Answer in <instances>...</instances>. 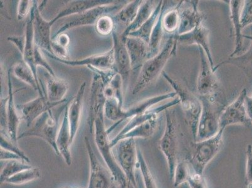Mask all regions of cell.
<instances>
[{
  "mask_svg": "<svg viewBox=\"0 0 252 188\" xmlns=\"http://www.w3.org/2000/svg\"><path fill=\"white\" fill-rule=\"evenodd\" d=\"M138 166L140 168L144 188H158L157 183L140 150H138Z\"/></svg>",
  "mask_w": 252,
  "mask_h": 188,
  "instance_id": "cell-39",
  "label": "cell"
},
{
  "mask_svg": "<svg viewBox=\"0 0 252 188\" xmlns=\"http://www.w3.org/2000/svg\"><path fill=\"white\" fill-rule=\"evenodd\" d=\"M209 36V30L203 24L199 25L189 33L183 34V35H173L178 43L180 44L187 46L196 45L198 47L202 48L211 66L214 69L215 64L210 49Z\"/></svg>",
  "mask_w": 252,
  "mask_h": 188,
  "instance_id": "cell-17",
  "label": "cell"
},
{
  "mask_svg": "<svg viewBox=\"0 0 252 188\" xmlns=\"http://www.w3.org/2000/svg\"><path fill=\"white\" fill-rule=\"evenodd\" d=\"M162 75L173 89L176 96L180 98V104L182 105L183 111L184 112L186 122L195 141L202 110L200 98L197 97L189 89L181 84L180 82L174 79L164 71L162 73Z\"/></svg>",
  "mask_w": 252,
  "mask_h": 188,
  "instance_id": "cell-2",
  "label": "cell"
},
{
  "mask_svg": "<svg viewBox=\"0 0 252 188\" xmlns=\"http://www.w3.org/2000/svg\"><path fill=\"white\" fill-rule=\"evenodd\" d=\"M228 2L230 11V17L231 21L232 22L235 35V49L230 56V57H233L241 54L243 49L244 35L242 34L241 11L244 1L232 0V1Z\"/></svg>",
  "mask_w": 252,
  "mask_h": 188,
  "instance_id": "cell-25",
  "label": "cell"
},
{
  "mask_svg": "<svg viewBox=\"0 0 252 188\" xmlns=\"http://www.w3.org/2000/svg\"><path fill=\"white\" fill-rule=\"evenodd\" d=\"M189 2L190 4L189 8L180 10V25L176 35L189 33L199 25L203 24V20H205V15L198 10L199 1Z\"/></svg>",
  "mask_w": 252,
  "mask_h": 188,
  "instance_id": "cell-22",
  "label": "cell"
},
{
  "mask_svg": "<svg viewBox=\"0 0 252 188\" xmlns=\"http://www.w3.org/2000/svg\"><path fill=\"white\" fill-rule=\"evenodd\" d=\"M224 131V129H220L211 138L194 142L187 159L194 173L203 174L206 167L221 150Z\"/></svg>",
  "mask_w": 252,
  "mask_h": 188,
  "instance_id": "cell-4",
  "label": "cell"
},
{
  "mask_svg": "<svg viewBox=\"0 0 252 188\" xmlns=\"http://www.w3.org/2000/svg\"><path fill=\"white\" fill-rule=\"evenodd\" d=\"M86 82H84L80 86L76 95L67 104V115L70 131V143L72 144L76 136L81 123L82 107Z\"/></svg>",
  "mask_w": 252,
  "mask_h": 188,
  "instance_id": "cell-19",
  "label": "cell"
},
{
  "mask_svg": "<svg viewBox=\"0 0 252 188\" xmlns=\"http://www.w3.org/2000/svg\"><path fill=\"white\" fill-rule=\"evenodd\" d=\"M200 52V68L197 78L196 90L199 97L210 100L221 98V91L215 72L211 66L209 61L202 48L198 47Z\"/></svg>",
  "mask_w": 252,
  "mask_h": 188,
  "instance_id": "cell-9",
  "label": "cell"
},
{
  "mask_svg": "<svg viewBox=\"0 0 252 188\" xmlns=\"http://www.w3.org/2000/svg\"><path fill=\"white\" fill-rule=\"evenodd\" d=\"M84 141L90 164L88 188H119L108 167H105L98 159L88 137H85Z\"/></svg>",
  "mask_w": 252,
  "mask_h": 188,
  "instance_id": "cell-10",
  "label": "cell"
},
{
  "mask_svg": "<svg viewBox=\"0 0 252 188\" xmlns=\"http://www.w3.org/2000/svg\"><path fill=\"white\" fill-rule=\"evenodd\" d=\"M113 40L114 69L123 78L124 88L126 92L132 71L130 61L122 34L114 31L112 34Z\"/></svg>",
  "mask_w": 252,
  "mask_h": 188,
  "instance_id": "cell-15",
  "label": "cell"
},
{
  "mask_svg": "<svg viewBox=\"0 0 252 188\" xmlns=\"http://www.w3.org/2000/svg\"><path fill=\"white\" fill-rule=\"evenodd\" d=\"M183 2L180 1L175 8L166 11L162 17V24L164 32L170 34V36L175 35L177 33L180 21V10Z\"/></svg>",
  "mask_w": 252,
  "mask_h": 188,
  "instance_id": "cell-35",
  "label": "cell"
},
{
  "mask_svg": "<svg viewBox=\"0 0 252 188\" xmlns=\"http://www.w3.org/2000/svg\"><path fill=\"white\" fill-rule=\"evenodd\" d=\"M127 4L126 1H116L114 3L105 4L98 6L82 14L75 15L72 19L66 22L63 26L56 32L52 37L65 33V31L79 27L88 26V25H95L96 22L102 15H109L117 10H120L124 6Z\"/></svg>",
  "mask_w": 252,
  "mask_h": 188,
  "instance_id": "cell-11",
  "label": "cell"
},
{
  "mask_svg": "<svg viewBox=\"0 0 252 188\" xmlns=\"http://www.w3.org/2000/svg\"><path fill=\"white\" fill-rule=\"evenodd\" d=\"M95 29L98 34L101 36L112 35L115 31V23L113 17L109 15H102L97 20Z\"/></svg>",
  "mask_w": 252,
  "mask_h": 188,
  "instance_id": "cell-40",
  "label": "cell"
},
{
  "mask_svg": "<svg viewBox=\"0 0 252 188\" xmlns=\"http://www.w3.org/2000/svg\"><path fill=\"white\" fill-rule=\"evenodd\" d=\"M202 105V110L199 121L198 131L194 142L202 141L203 140L214 137L219 132L220 119L225 105L220 99L210 100L205 97H200Z\"/></svg>",
  "mask_w": 252,
  "mask_h": 188,
  "instance_id": "cell-5",
  "label": "cell"
},
{
  "mask_svg": "<svg viewBox=\"0 0 252 188\" xmlns=\"http://www.w3.org/2000/svg\"><path fill=\"white\" fill-rule=\"evenodd\" d=\"M178 44L173 35L169 36L159 54L144 63L132 90L133 95L144 90L162 74L165 65L172 57L176 56Z\"/></svg>",
  "mask_w": 252,
  "mask_h": 188,
  "instance_id": "cell-1",
  "label": "cell"
},
{
  "mask_svg": "<svg viewBox=\"0 0 252 188\" xmlns=\"http://www.w3.org/2000/svg\"><path fill=\"white\" fill-rule=\"evenodd\" d=\"M11 72L17 79L28 84L39 93V96L46 97L44 89L36 79L31 68L24 61L15 63L11 68Z\"/></svg>",
  "mask_w": 252,
  "mask_h": 188,
  "instance_id": "cell-28",
  "label": "cell"
},
{
  "mask_svg": "<svg viewBox=\"0 0 252 188\" xmlns=\"http://www.w3.org/2000/svg\"><path fill=\"white\" fill-rule=\"evenodd\" d=\"M8 78V103H7V133L11 141L17 143V132L20 122L22 120L20 112H18L17 105L15 104L14 92L13 90V84L11 81V70H9Z\"/></svg>",
  "mask_w": 252,
  "mask_h": 188,
  "instance_id": "cell-23",
  "label": "cell"
},
{
  "mask_svg": "<svg viewBox=\"0 0 252 188\" xmlns=\"http://www.w3.org/2000/svg\"><path fill=\"white\" fill-rule=\"evenodd\" d=\"M155 1H143L134 22L123 32L122 34L123 38L127 37L131 32L136 31L147 21L153 14V11L157 5V4L155 5Z\"/></svg>",
  "mask_w": 252,
  "mask_h": 188,
  "instance_id": "cell-33",
  "label": "cell"
},
{
  "mask_svg": "<svg viewBox=\"0 0 252 188\" xmlns=\"http://www.w3.org/2000/svg\"><path fill=\"white\" fill-rule=\"evenodd\" d=\"M59 129L58 120L52 110H49L39 117L29 129L20 134L18 140L28 137H39L44 140L52 147L56 155L60 156L56 144Z\"/></svg>",
  "mask_w": 252,
  "mask_h": 188,
  "instance_id": "cell-8",
  "label": "cell"
},
{
  "mask_svg": "<svg viewBox=\"0 0 252 188\" xmlns=\"http://www.w3.org/2000/svg\"><path fill=\"white\" fill-rule=\"evenodd\" d=\"M116 147V153L114 155L119 167L125 173L128 183L137 188L136 168L139 164L138 150L135 139L121 140Z\"/></svg>",
  "mask_w": 252,
  "mask_h": 188,
  "instance_id": "cell-7",
  "label": "cell"
},
{
  "mask_svg": "<svg viewBox=\"0 0 252 188\" xmlns=\"http://www.w3.org/2000/svg\"></svg>",
  "mask_w": 252,
  "mask_h": 188,
  "instance_id": "cell-50",
  "label": "cell"
},
{
  "mask_svg": "<svg viewBox=\"0 0 252 188\" xmlns=\"http://www.w3.org/2000/svg\"><path fill=\"white\" fill-rule=\"evenodd\" d=\"M8 98L1 97L0 99V118H1V133L8 134L7 133V103Z\"/></svg>",
  "mask_w": 252,
  "mask_h": 188,
  "instance_id": "cell-43",
  "label": "cell"
},
{
  "mask_svg": "<svg viewBox=\"0 0 252 188\" xmlns=\"http://www.w3.org/2000/svg\"><path fill=\"white\" fill-rule=\"evenodd\" d=\"M59 105L48 101L46 97L39 96L25 104L17 105V108L22 120L26 122L27 127H31L39 117Z\"/></svg>",
  "mask_w": 252,
  "mask_h": 188,
  "instance_id": "cell-18",
  "label": "cell"
},
{
  "mask_svg": "<svg viewBox=\"0 0 252 188\" xmlns=\"http://www.w3.org/2000/svg\"><path fill=\"white\" fill-rule=\"evenodd\" d=\"M124 38L129 54L132 70L141 68L144 63L150 59L148 43L140 38L133 36H128Z\"/></svg>",
  "mask_w": 252,
  "mask_h": 188,
  "instance_id": "cell-21",
  "label": "cell"
},
{
  "mask_svg": "<svg viewBox=\"0 0 252 188\" xmlns=\"http://www.w3.org/2000/svg\"><path fill=\"white\" fill-rule=\"evenodd\" d=\"M43 54L49 57V58L64 64V65L77 66H87L97 68L101 70H115L114 69V57L113 48L110 49L108 52L104 54L96 55V56L87 57L81 60L63 59L59 58L51 53L43 51ZM116 71V70H115Z\"/></svg>",
  "mask_w": 252,
  "mask_h": 188,
  "instance_id": "cell-14",
  "label": "cell"
},
{
  "mask_svg": "<svg viewBox=\"0 0 252 188\" xmlns=\"http://www.w3.org/2000/svg\"><path fill=\"white\" fill-rule=\"evenodd\" d=\"M7 40L13 43L17 47L20 54H23L24 52L25 42H26V38H25V35L22 36H10L7 38Z\"/></svg>",
  "mask_w": 252,
  "mask_h": 188,
  "instance_id": "cell-47",
  "label": "cell"
},
{
  "mask_svg": "<svg viewBox=\"0 0 252 188\" xmlns=\"http://www.w3.org/2000/svg\"><path fill=\"white\" fill-rule=\"evenodd\" d=\"M241 24L243 29L252 25V0L244 1L241 11Z\"/></svg>",
  "mask_w": 252,
  "mask_h": 188,
  "instance_id": "cell-42",
  "label": "cell"
},
{
  "mask_svg": "<svg viewBox=\"0 0 252 188\" xmlns=\"http://www.w3.org/2000/svg\"><path fill=\"white\" fill-rule=\"evenodd\" d=\"M104 114L105 118L114 123L113 125L107 129V134L109 135L119 125L126 121L125 110L116 98L106 100L104 105Z\"/></svg>",
  "mask_w": 252,
  "mask_h": 188,
  "instance_id": "cell-31",
  "label": "cell"
},
{
  "mask_svg": "<svg viewBox=\"0 0 252 188\" xmlns=\"http://www.w3.org/2000/svg\"><path fill=\"white\" fill-rule=\"evenodd\" d=\"M190 188H208L207 181L203 174L193 171L187 181Z\"/></svg>",
  "mask_w": 252,
  "mask_h": 188,
  "instance_id": "cell-44",
  "label": "cell"
},
{
  "mask_svg": "<svg viewBox=\"0 0 252 188\" xmlns=\"http://www.w3.org/2000/svg\"><path fill=\"white\" fill-rule=\"evenodd\" d=\"M105 83L98 73L93 72L92 82L88 125L89 132L93 133L96 119L100 114L104 113V109L106 98L104 94Z\"/></svg>",
  "mask_w": 252,
  "mask_h": 188,
  "instance_id": "cell-13",
  "label": "cell"
},
{
  "mask_svg": "<svg viewBox=\"0 0 252 188\" xmlns=\"http://www.w3.org/2000/svg\"><path fill=\"white\" fill-rule=\"evenodd\" d=\"M166 112V125L159 146L168 163L169 177L173 179L174 171L178 161L179 138L178 122L175 111L168 109Z\"/></svg>",
  "mask_w": 252,
  "mask_h": 188,
  "instance_id": "cell-6",
  "label": "cell"
},
{
  "mask_svg": "<svg viewBox=\"0 0 252 188\" xmlns=\"http://www.w3.org/2000/svg\"><path fill=\"white\" fill-rule=\"evenodd\" d=\"M69 3L59 11L50 22L54 25L62 18L82 14L86 11L91 10L98 6L114 3L113 0H77V1H68Z\"/></svg>",
  "mask_w": 252,
  "mask_h": 188,
  "instance_id": "cell-20",
  "label": "cell"
},
{
  "mask_svg": "<svg viewBox=\"0 0 252 188\" xmlns=\"http://www.w3.org/2000/svg\"><path fill=\"white\" fill-rule=\"evenodd\" d=\"M247 95L246 89H243L234 101L225 107L220 119V129L225 130L227 126L231 125H242L245 127L251 126L252 123L247 116L245 106Z\"/></svg>",
  "mask_w": 252,
  "mask_h": 188,
  "instance_id": "cell-12",
  "label": "cell"
},
{
  "mask_svg": "<svg viewBox=\"0 0 252 188\" xmlns=\"http://www.w3.org/2000/svg\"><path fill=\"white\" fill-rule=\"evenodd\" d=\"M166 1L163 2V6H162L161 12L160 13L157 24H156L155 28L153 29L152 33H151L150 43L148 44L149 51H150L149 57H150V59L157 56L161 50L162 38L164 33L163 28H162V20L165 11L166 10Z\"/></svg>",
  "mask_w": 252,
  "mask_h": 188,
  "instance_id": "cell-34",
  "label": "cell"
},
{
  "mask_svg": "<svg viewBox=\"0 0 252 188\" xmlns=\"http://www.w3.org/2000/svg\"><path fill=\"white\" fill-rule=\"evenodd\" d=\"M45 77V96L48 101L58 104L67 102L65 97L69 89V84L67 80L52 76L48 72Z\"/></svg>",
  "mask_w": 252,
  "mask_h": 188,
  "instance_id": "cell-24",
  "label": "cell"
},
{
  "mask_svg": "<svg viewBox=\"0 0 252 188\" xmlns=\"http://www.w3.org/2000/svg\"><path fill=\"white\" fill-rule=\"evenodd\" d=\"M57 149L60 154L63 157L66 164L70 166L72 164V155L70 152V131L69 123L67 115V104L65 107L63 122L60 126L56 141Z\"/></svg>",
  "mask_w": 252,
  "mask_h": 188,
  "instance_id": "cell-27",
  "label": "cell"
},
{
  "mask_svg": "<svg viewBox=\"0 0 252 188\" xmlns=\"http://www.w3.org/2000/svg\"><path fill=\"white\" fill-rule=\"evenodd\" d=\"M0 154H1V160H22V158L18 157L16 154L10 152L7 150H4V149L1 148L0 151Z\"/></svg>",
  "mask_w": 252,
  "mask_h": 188,
  "instance_id": "cell-48",
  "label": "cell"
},
{
  "mask_svg": "<svg viewBox=\"0 0 252 188\" xmlns=\"http://www.w3.org/2000/svg\"><path fill=\"white\" fill-rule=\"evenodd\" d=\"M32 11L33 14L34 40L36 45L43 51L51 53V35L53 25L42 17L38 1H33Z\"/></svg>",
  "mask_w": 252,
  "mask_h": 188,
  "instance_id": "cell-16",
  "label": "cell"
},
{
  "mask_svg": "<svg viewBox=\"0 0 252 188\" xmlns=\"http://www.w3.org/2000/svg\"><path fill=\"white\" fill-rule=\"evenodd\" d=\"M245 106H246L247 116L252 125V94L251 95H247L245 98Z\"/></svg>",
  "mask_w": 252,
  "mask_h": 188,
  "instance_id": "cell-49",
  "label": "cell"
},
{
  "mask_svg": "<svg viewBox=\"0 0 252 188\" xmlns=\"http://www.w3.org/2000/svg\"><path fill=\"white\" fill-rule=\"evenodd\" d=\"M247 164H246V178L247 184L248 187H252V145L249 144L247 147Z\"/></svg>",
  "mask_w": 252,
  "mask_h": 188,
  "instance_id": "cell-46",
  "label": "cell"
},
{
  "mask_svg": "<svg viewBox=\"0 0 252 188\" xmlns=\"http://www.w3.org/2000/svg\"><path fill=\"white\" fill-rule=\"evenodd\" d=\"M143 1L135 0L126 4L120 10L113 16L115 23V31L118 33L123 34L125 30L131 25L136 17L139 8Z\"/></svg>",
  "mask_w": 252,
  "mask_h": 188,
  "instance_id": "cell-26",
  "label": "cell"
},
{
  "mask_svg": "<svg viewBox=\"0 0 252 188\" xmlns=\"http://www.w3.org/2000/svg\"><path fill=\"white\" fill-rule=\"evenodd\" d=\"M94 130L98 150L101 155L105 163L115 178L119 188H129L127 178L122 169L119 167L115 157L112 153L108 138L109 134H107V129L105 127L104 113L100 114L96 119Z\"/></svg>",
  "mask_w": 252,
  "mask_h": 188,
  "instance_id": "cell-3",
  "label": "cell"
},
{
  "mask_svg": "<svg viewBox=\"0 0 252 188\" xmlns=\"http://www.w3.org/2000/svg\"><path fill=\"white\" fill-rule=\"evenodd\" d=\"M159 123V116L155 117L146 121V122L142 124V125L135 127L134 129L130 130L127 134L119 137L116 141L110 142V146L111 148H113L114 146L117 145L121 140L125 139H136V138H150L153 134H155L157 130Z\"/></svg>",
  "mask_w": 252,
  "mask_h": 188,
  "instance_id": "cell-29",
  "label": "cell"
},
{
  "mask_svg": "<svg viewBox=\"0 0 252 188\" xmlns=\"http://www.w3.org/2000/svg\"><path fill=\"white\" fill-rule=\"evenodd\" d=\"M33 1L29 0H20L18 1L17 6V19L18 20H23L28 16L32 7Z\"/></svg>",
  "mask_w": 252,
  "mask_h": 188,
  "instance_id": "cell-45",
  "label": "cell"
},
{
  "mask_svg": "<svg viewBox=\"0 0 252 188\" xmlns=\"http://www.w3.org/2000/svg\"></svg>",
  "mask_w": 252,
  "mask_h": 188,
  "instance_id": "cell-51",
  "label": "cell"
},
{
  "mask_svg": "<svg viewBox=\"0 0 252 188\" xmlns=\"http://www.w3.org/2000/svg\"><path fill=\"white\" fill-rule=\"evenodd\" d=\"M41 177V172L40 169L36 167H32V168L23 171L20 173L11 176L6 181V183L14 185H22L26 184L33 181L38 180Z\"/></svg>",
  "mask_w": 252,
  "mask_h": 188,
  "instance_id": "cell-37",
  "label": "cell"
},
{
  "mask_svg": "<svg viewBox=\"0 0 252 188\" xmlns=\"http://www.w3.org/2000/svg\"><path fill=\"white\" fill-rule=\"evenodd\" d=\"M0 143H1V148L16 154V155L21 157L22 159L24 160V162H27V163H29V162H31V160H30L29 157H27L24 151L18 147L17 143L11 141L7 134L1 133V141H0Z\"/></svg>",
  "mask_w": 252,
  "mask_h": 188,
  "instance_id": "cell-41",
  "label": "cell"
},
{
  "mask_svg": "<svg viewBox=\"0 0 252 188\" xmlns=\"http://www.w3.org/2000/svg\"><path fill=\"white\" fill-rule=\"evenodd\" d=\"M244 38L249 39L252 42L247 51L239 56L229 57L226 61L221 62L217 65L215 66L213 69L215 72L218 68L221 67V66L231 65L240 68L246 73L247 76L252 79V36L244 35Z\"/></svg>",
  "mask_w": 252,
  "mask_h": 188,
  "instance_id": "cell-30",
  "label": "cell"
},
{
  "mask_svg": "<svg viewBox=\"0 0 252 188\" xmlns=\"http://www.w3.org/2000/svg\"><path fill=\"white\" fill-rule=\"evenodd\" d=\"M31 165L27 162L19 160H9L8 163L5 165L1 172L0 181L1 183H5L8 179L11 176L15 175L23 171L32 168Z\"/></svg>",
  "mask_w": 252,
  "mask_h": 188,
  "instance_id": "cell-38",
  "label": "cell"
},
{
  "mask_svg": "<svg viewBox=\"0 0 252 188\" xmlns=\"http://www.w3.org/2000/svg\"><path fill=\"white\" fill-rule=\"evenodd\" d=\"M192 172L193 169L187 159H179L174 171L173 177L174 187L178 188L183 183H187Z\"/></svg>",
  "mask_w": 252,
  "mask_h": 188,
  "instance_id": "cell-36",
  "label": "cell"
},
{
  "mask_svg": "<svg viewBox=\"0 0 252 188\" xmlns=\"http://www.w3.org/2000/svg\"><path fill=\"white\" fill-rule=\"evenodd\" d=\"M164 1H158L157 5L156 6L153 14L142 26L136 31L131 32L129 35V36L141 39L149 44L150 43L151 33L157 24L160 13L161 12L162 6H163Z\"/></svg>",
  "mask_w": 252,
  "mask_h": 188,
  "instance_id": "cell-32",
  "label": "cell"
}]
</instances>
